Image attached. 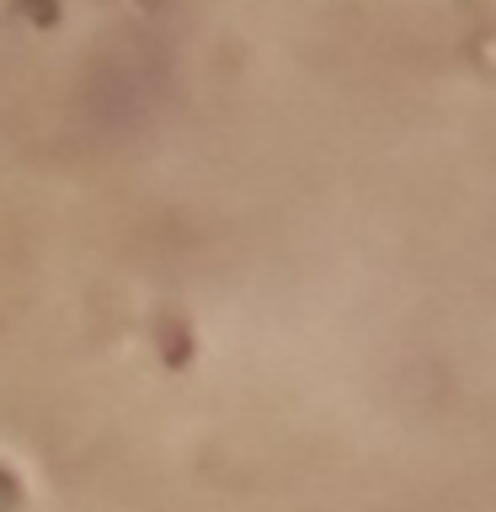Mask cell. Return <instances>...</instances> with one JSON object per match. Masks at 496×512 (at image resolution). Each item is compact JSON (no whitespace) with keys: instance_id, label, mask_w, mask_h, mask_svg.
I'll return each mask as SVG.
<instances>
[{"instance_id":"cell-1","label":"cell","mask_w":496,"mask_h":512,"mask_svg":"<svg viewBox=\"0 0 496 512\" xmlns=\"http://www.w3.org/2000/svg\"><path fill=\"white\" fill-rule=\"evenodd\" d=\"M0 512H27V486L6 459H0Z\"/></svg>"}]
</instances>
